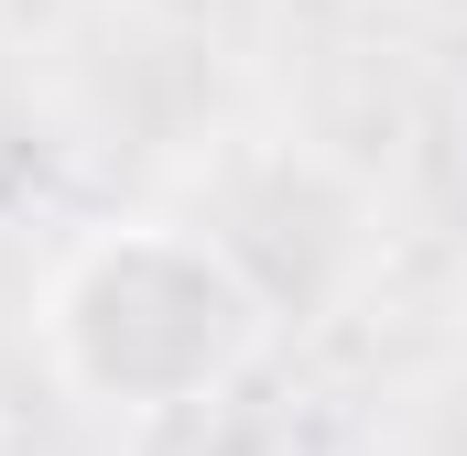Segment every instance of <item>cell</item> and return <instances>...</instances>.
Segmentation results:
<instances>
[{
  "mask_svg": "<svg viewBox=\"0 0 467 456\" xmlns=\"http://www.w3.org/2000/svg\"><path fill=\"white\" fill-rule=\"evenodd\" d=\"M33 337L55 380L99 413H196L272 347V294L207 228L109 218L55 261Z\"/></svg>",
  "mask_w": 467,
  "mask_h": 456,
  "instance_id": "obj_1",
  "label": "cell"
}]
</instances>
